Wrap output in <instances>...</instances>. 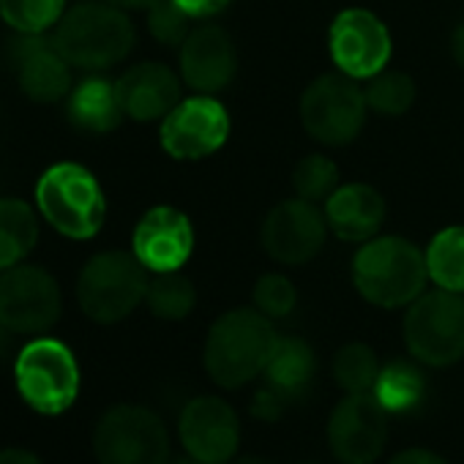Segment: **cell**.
<instances>
[{"label": "cell", "mask_w": 464, "mask_h": 464, "mask_svg": "<svg viewBox=\"0 0 464 464\" xmlns=\"http://www.w3.org/2000/svg\"><path fill=\"white\" fill-rule=\"evenodd\" d=\"M276 342L271 317L257 309H232L208 331L205 369L216 385L241 388L268 369Z\"/></svg>", "instance_id": "obj_1"}, {"label": "cell", "mask_w": 464, "mask_h": 464, "mask_svg": "<svg viewBox=\"0 0 464 464\" xmlns=\"http://www.w3.org/2000/svg\"><path fill=\"white\" fill-rule=\"evenodd\" d=\"M358 293L380 309H401L423 295L429 282L426 255L407 238H372L353 260Z\"/></svg>", "instance_id": "obj_2"}, {"label": "cell", "mask_w": 464, "mask_h": 464, "mask_svg": "<svg viewBox=\"0 0 464 464\" xmlns=\"http://www.w3.org/2000/svg\"><path fill=\"white\" fill-rule=\"evenodd\" d=\"M53 44L80 69H110L134 47V25L112 4H80L58 23Z\"/></svg>", "instance_id": "obj_3"}, {"label": "cell", "mask_w": 464, "mask_h": 464, "mask_svg": "<svg viewBox=\"0 0 464 464\" xmlns=\"http://www.w3.org/2000/svg\"><path fill=\"white\" fill-rule=\"evenodd\" d=\"M36 205L50 227L74 241L93 238L107 216V199L99 180L74 161H61L39 178Z\"/></svg>", "instance_id": "obj_4"}, {"label": "cell", "mask_w": 464, "mask_h": 464, "mask_svg": "<svg viewBox=\"0 0 464 464\" xmlns=\"http://www.w3.org/2000/svg\"><path fill=\"white\" fill-rule=\"evenodd\" d=\"M148 268L126 252H104L88 260L77 282L82 312L102 325L126 320L148 293Z\"/></svg>", "instance_id": "obj_5"}, {"label": "cell", "mask_w": 464, "mask_h": 464, "mask_svg": "<svg viewBox=\"0 0 464 464\" xmlns=\"http://www.w3.org/2000/svg\"><path fill=\"white\" fill-rule=\"evenodd\" d=\"M404 344L426 366H450L464 355V298L434 290L415 298L404 317Z\"/></svg>", "instance_id": "obj_6"}, {"label": "cell", "mask_w": 464, "mask_h": 464, "mask_svg": "<svg viewBox=\"0 0 464 464\" xmlns=\"http://www.w3.org/2000/svg\"><path fill=\"white\" fill-rule=\"evenodd\" d=\"M17 388L23 399L44 415L66 412L80 393V366L74 353L58 339H36L17 355Z\"/></svg>", "instance_id": "obj_7"}, {"label": "cell", "mask_w": 464, "mask_h": 464, "mask_svg": "<svg viewBox=\"0 0 464 464\" xmlns=\"http://www.w3.org/2000/svg\"><path fill=\"white\" fill-rule=\"evenodd\" d=\"M93 450L99 464H167L169 437L153 410L118 404L102 415Z\"/></svg>", "instance_id": "obj_8"}, {"label": "cell", "mask_w": 464, "mask_h": 464, "mask_svg": "<svg viewBox=\"0 0 464 464\" xmlns=\"http://www.w3.org/2000/svg\"><path fill=\"white\" fill-rule=\"evenodd\" d=\"M366 96L347 74H325L301 96V123L323 145L353 142L366 123Z\"/></svg>", "instance_id": "obj_9"}, {"label": "cell", "mask_w": 464, "mask_h": 464, "mask_svg": "<svg viewBox=\"0 0 464 464\" xmlns=\"http://www.w3.org/2000/svg\"><path fill=\"white\" fill-rule=\"evenodd\" d=\"M229 137V115L218 99L199 93L180 99L161 121V148L178 161H199L216 153Z\"/></svg>", "instance_id": "obj_10"}, {"label": "cell", "mask_w": 464, "mask_h": 464, "mask_svg": "<svg viewBox=\"0 0 464 464\" xmlns=\"http://www.w3.org/2000/svg\"><path fill=\"white\" fill-rule=\"evenodd\" d=\"M58 282L36 266H14L0 276V320L14 334L50 331L61 317Z\"/></svg>", "instance_id": "obj_11"}, {"label": "cell", "mask_w": 464, "mask_h": 464, "mask_svg": "<svg viewBox=\"0 0 464 464\" xmlns=\"http://www.w3.org/2000/svg\"><path fill=\"white\" fill-rule=\"evenodd\" d=\"M388 440V410L374 393H347L328 420V442L342 464H372Z\"/></svg>", "instance_id": "obj_12"}, {"label": "cell", "mask_w": 464, "mask_h": 464, "mask_svg": "<svg viewBox=\"0 0 464 464\" xmlns=\"http://www.w3.org/2000/svg\"><path fill=\"white\" fill-rule=\"evenodd\" d=\"M328 44L336 69L353 80H372L388 66L393 53L388 28L366 9H344L331 25Z\"/></svg>", "instance_id": "obj_13"}, {"label": "cell", "mask_w": 464, "mask_h": 464, "mask_svg": "<svg viewBox=\"0 0 464 464\" xmlns=\"http://www.w3.org/2000/svg\"><path fill=\"white\" fill-rule=\"evenodd\" d=\"M328 236L325 213L309 199H285L263 221V249L282 266H304L323 249Z\"/></svg>", "instance_id": "obj_14"}, {"label": "cell", "mask_w": 464, "mask_h": 464, "mask_svg": "<svg viewBox=\"0 0 464 464\" xmlns=\"http://www.w3.org/2000/svg\"><path fill=\"white\" fill-rule=\"evenodd\" d=\"M180 442L202 464H227L241 445L238 415L218 396H197L180 412Z\"/></svg>", "instance_id": "obj_15"}, {"label": "cell", "mask_w": 464, "mask_h": 464, "mask_svg": "<svg viewBox=\"0 0 464 464\" xmlns=\"http://www.w3.org/2000/svg\"><path fill=\"white\" fill-rule=\"evenodd\" d=\"M134 257L153 274H172L194 252V229L183 210L172 205L150 208L134 227Z\"/></svg>", "instance_id": "obj_16"}, {"label": "cell", "mask_w": 464, "mask_h": 464, "mask_svg": "<svg viewBox=\"0 0 464 464\" xmlns=\"http://www.w3.org/2000/svg\"><path fill=\"white\" fill-rule=\"evenodd\" d=\"M238 53L229 34L218 25L194 28L180 44V77L197 93H216L232 82Z\"/></svg>", "instance_id": "obj_17"}, {"label": "cell", "mask_w": 464, "mask_h": 464, "mask_svg": "<svg viewBox=\"0 0 464 464\" xmlns=\"http://www.w3.org/2000/svg\"><path fill=\"white\" fill-rule=\"evenodd\" d=\"M123 112L134 121H164V115L180 102V80L164 63H140L129 69L118 82Z\"/></svg>", "instance_id": "obj_18"}, {"label": "cell", "mask_w": 464, "mask_h": 464, "mask_svg": "<svg viewBox=\"0 0 464 464\" xmlns=\"http://www.w3.org/2000/svg\"><path fill=\"white\" fill-rule=\"evenodd\" d=\"M385 218V199L366 183L339 186L325 199V221L336 238L347 244H366L377 236Z\"/></svg>", "instance_id": "obj_19"}, {"label": "cell", "mask_w": 464, "mask_h": 464, "mask_svg": "<svg viewBox=\"0 0 464 464\" xmlns=\"http://www.w3.org/2000/svg\"><path fill=\"white\" fill-rule=\"evenodd\" d=\"M17 77L25 96L42 104L61 102L72 91V63L58 53L55 44H47L39 36H31V42L23 44Z\"/></svg>", "instance_id": "obj_20"}, {"label": "cell", "mask_w": 464, "mask_h": 464, "mask_svg": "<svg viewBox=\"0 0 464 464\" xmlns=\"http://www.w3.org/2000/svg\"><path fill=\"white\" fill-rule=\"evenodd\" d=\"M72 121L93 134H107L123 121V104L118 96V85L107 80H85L72 91L69 99Z\"/></svg>", "instance_id": "obj_21"}, {"label": "cell", "mask_w": 464, "mask_h": 464, "mask_svg": "<svg viewBox=\"0 0 464 464\" xmlns=\"http://www.w3.org/2000/svg\"><path fill=\"white\" fill-rule=\"evenodd\" d=\"M39 241V221L28 202L0 199V271L20 266Z\"/></svg>", "instance_id": "obj_22"}, {"label": "cell", "mask_w": 464, "mask_h": 464, "mask_svg": "<svg viewBox=\"0 0 464 464\" xmlns=\"http://www.w3.org/2000/svg\"><path fill=\"white\" fill-rule=\"evenodd\" d=\"M426 255L429 279L448 293H464V227H445L431 238Z\"/></svg>", "instance_id": "obj_23"}, {"label": "cell", "mask_w": 464, "mask_h": 464, "mask_svg": "<svg viewBox=\"0 0 464 464\" xmlns=\"http://www.w3.org/2000/svg\"><path fill=\"white\" fill-rule=\"evenodd\" d=\"M145 304H148L150 314H156L161 320H183L191 314V309L197 304V290L178 271L156 274V279L148 285Z\"/></svg>", "instance_id": "obj_24"}, {"label": "cell", "mask_w": 464, "mask_h": 464, "mask_svg": "<svg viewBox=\"0 0 464 464\" xmlns=\"http://www.w3.org/2000/svg\"><path fill=\"white\" fill-rule=\"evenodd\" d=\"M268 377L282 391H295L306 385L314 374V353L301 339H279L268 363Z\"/></svg>", "instance_id": "obj_25"}, {"label": "cell", "mask_w": 464, "mask_h": 464, "mask_svg": "<svg viewBox=\"0 0 464 464\" xmlns=\"http://www.w3.org/2000/svg\"><path fill=\"white\" fill-rule=\"evenodd\" d=\"M334 377L347 393H372L380 377V363L372 347L353 342L334 358Z\"/></svg>", "instance_id": "obj_26"}, {"label": "cell", "mask_w": 464, "mask_h": 464, "mask_svg": "<svg viewBox=\"0 0 464 464\" xmlns=\"http://www.w3.org/2000/svg\"><path fill=\"white\" fill-rule=\"evenodd\" d=\"M369 110H374L382 118H399L404 115L415 102V82L401 72H380L369 80L363 88Z\"/></svg>", "instance_id": "obj_27"}, {"label": "cell", "mask_w": 464, "mask_h": 464, "mask_svg": "<svg viewBox=\"0 0 464 464\" xmlns=\"http://www.w3.org/2000/svg\"><path fill=\"white\" fill-rule=\"evenodd\" d=\"M66 0H0V17L25 36H42L61 23Z\"/></svg>", "instance_id": "obj_28"}, {"label": "cell", "mask_w": 464, "mask_h": 464, "mask_svg": "<svg viewBox=\"0 0 464 464\" xmlns=\"http://www.w3.org/2000/svg\"><path fill=\"white\" fill-rule=\"evenodd\" d=\"M372 393L382 401L385 410H410L423 393V380L412 366L393 363L385 372H380Z\"/></svg>", "instance_id": "obj_29"}, {"label": "cell", "mask_w": 464, "mask_h": 464, "mask_svg": "<svg viewBox=\"0 0 464 464\" xmlns=\"http://www.w3.org/2000/svg\"><path fill=\"white\" fill-rule=\"evenodd\" d=\"M293 186L301 199H309L317 205L339 188V169L328 156L312 153L298 161V167L293 172Z\"/></svg>", "instance_id": "obj_30"}, {"label": "cell", "mask_w": 464, "mask_h": 464, "mask_svg": "<svg viewBox=\"0 0 464 464\" xmlns=\"http://www.w3.org/2000/svg\"><path fill=\"white\" fill-rule=\"evenodd\" d=\"M148 31L167 47L183 44L191 34V17L175 4V0H153L148 9Z\"/></svg>", "instance_id": "obj_31"}, {"label": "cell", "mask_w": 464, "mask_h": 464, "mask_svg": "<svg viewBox=\"0 0 464 464\" xmlns=\"http://www.w3.org/2000/svg\"><path fill=\"white\" fill-rule=\"evenodd\" d=\"M295 301H298V295L287 276L268 274L255 287V306H257V312H263L271 320L287 317L295 309Z\"/></svg>", "instance_id": "obj_32"}, {"label": "cell", "mask_w": 464, "mask_h": 464, "mask_svg": "<svg viewBox=\"0 0 464 464\" xmlns=\"http://www.w3.org/2000/svg\"><path fill=\"white\" fill-rule=\"evenodd\" d=\"M175 4L191 20H208V17H216L218 12H224L232 4V0H175Z\"/></svg>", "instance_id": "obj_33"}, {"label": "cell", "mask_w": 464, "mask_h": 464, "mask_svg": "<svg viewBox=\"0 0 464 464\" xmlns=\"http://www.w3.org/2000/svg\"><path fill=\"white\" fill-rule=\"evenodd\" d=\"M391 464H448L442 456L426 450V448H410V450H401L391 459Z\"/></svg>", "instance_id": "obj_34"}, {"label": "cell", "mask_w": 464, "mask_h": 464, "mask_svg": "<svg viewBox=\"0 0 464 464\" xmlns=\"http://www.w3.org/2000/svg\"><path fill=\"white\" fill-rule=\"evenodd\" d=\"M0 464H42V459L31 450L9 448V450H0Z\"/></svg>", "instance_id": "obj_35"}, {"label": "cell", "mask_w": 464, "mask_h": 464, "mask_svg": "<svg viewBox=\"0 0 464 464\" xmlns=\"http://www.w3.org/2000/svg\"><path fill=\"white\" fill-rule=\"evenodd\" d=\"M104 4H112V6H118L123 12H131V9H145L148 12L153 0H104Z\"/></svg>", "instance_id": "obj_36"}, {"label": "cell", "mask_w": 464, "mask_h": 464, "mask_svg": "<svg viewBox=\"0 0 464 464\" xmlns=\"http://www.w3.org/2000/svg\"><path fill=\"white\" fill-rule=\"evenodd\" d=\"M453 58H456V63L464 66V23L453 34Z\"/></svg>", "instance_id": "obj_37"}, {"label": "cell", "mask_w": 464, "mask_h": 464, "mask_svg": "<svg viewBox=\"0 0 464 464\" xmlns=\"http://www.w3.org/2000/svg\"><path fill=\"white\" fill-rule=\"evenodd\" d=\"M227 464H271V461H266L260 456H236V459H229Z\"/></svg>", "instance_id": "obj_38"}, {"label": "cell", "mask_w": 464, "mask_h": 464, "mask_svg": "<svg viewBox=\"0 0 464 464\" xmlns=\"http://www.w3.org/2000/svg\"><path fill=\"white\" fill-rule=\"evenodd\" d=\"M9 334H12V331H9V328L4 325V320H0V353L6 350V339H9Z\"/></svg>", "instance_id": "obj_39"}, {"label": "cell", "mask_w": 464, "mask_h": 464, "mask_svg": "<svg viewBox=\"0 0 464 464\" xmlns=\"http://www.w3.org/2000/svg\"><path fill=\"white\" fill-rule=\"evenodd\" d=\"M178 464H202V461H197L194 456H188V459H183V461H178Z\"/></svg>", "instance_id": "obj_40"}]
</instances>
